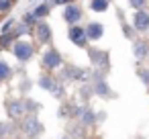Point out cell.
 Returning <instances> with one entry per match:
<instances>
[{
  "label": "cell",
  "instance_id": "cell-19",
  "mask_svg": "<svg viewBox=\"0 0 149 139\" xmlns=\"http://www.w3.org/2000/svg\"><path fill=\"white\" fill-rule=\"evenodd\" d=\"M10 27H13V21H8V23H6V25H4V27H2V31H4V33H6V31H8V29H10Z\"/></svg>",
  "mask_w": 149,
  "mask_h": 139
},
{
  "label": "cell",
  "instance_id": "cell-18",
  "mask_svg": "<svg viewBox=\"0 0 149 139\" xmlns=\"http://www.w3.org/2000/svg\"><path fill=\"white\" fill-rule=\"evenodd\" d=\"M141 78H143V82H145V84H149V74H147V72H143V74H141Z\"/></svg>",
  "mask_w": 149,
  "mask_h": 139
},
{
  "label": "cell",
  "instance_id": "cell-20",
  "mask_svg": "<svg viewBox=\"0 0 149 139\" xmlns=\"http://www.w3.org/2000/svg\"><path fill=\"white\" fill-rule=\"evenodd\" d=\"M131 4H133V6H141V4H143V0H131Z\"/></svg>",
  "mask_w": 149,
  "mask_h": 139
},
{
  "label": "cell",
  "instance_id": "cell-4",
  "mask_svg": "<svg viewBox=\"0 0 149 139\" xmlns=\"http://www.w3.org/2000/svg\"><path fill=\"white\" fill-rule=\"evenodd\" d=\"M86 37H90V39H98L100 35H102V25H98V23H92L86 31Z\"/></svg>",
  "mask_w": 149,
  "mask_h": 139
},
{
  "label": "cell",
  "instance_id": "cell-16",
  "mask_svg": "<svg viewBox=\"0 0 149 139\" xmlns=\"http://www.w3.org/2000/svg\"><path fill=\"white\" fill-rule=\"evenodd\" d=\"M8 6H10L8 0H0V10H4V8H8Z\"/></svg>",
  "mask_w": 149,
  "mask_h": 139
},
{
  "label": "cell",
  "instance_id": "cell-17",
  "mask_svg": "<svg viewBox=\"0 0 149 139\" xmlns=\"http://www.w3.org/2000/svg\"><path fill=\"white\" fill-rule=\"evenodd\" d=\"M41 86H43V88H49V86H51V80H49V78H43V80H41Z\"/></svg>",
  "mask_w": 149,
  "mask_h": 139
},
{
  "label": "cell",
  "instance_id": "cell-9",
  "mask_svg": "<svg viewBox=\"0 0 149 139\" xmlns=\"http://www.w3.org/2000/svg\"><path fill=\"white\" fill-rule=\"evenodd\" d=\"M145 51H147V45H145V43H137V45H135V55H137L139 59L145 55Z\"/></svg>",
  "mask_w": 149,
  "mask_h": 139
},
{
  "label": "cell",
  "instance_id": "cell-11",
  "mask_svg": "<svg viewBox=\"0 0 149 139\" xmlns=\"http://www.w3.org/2000/svg\"><path fill=\"white\" fill-rule=\"evenodd\" d=\"M92 8L98 10V13H102L106 8V0H92Z\"/></svg>",
  "mask_w": 149,
  "mask_h": 139
},
{
  "label": "cell",
  "instance_id": "cell-13",
  "mask_svg": "<svg viewBox=\"0 0 149 139\" xmlns=\"http://www.w3.org/2000/svg\"><path fill=\"white\" fill-rule=\"evenodd\" d=\"M43 15H47V6H39V8H35V13H33V17H43Z\"/></svg>",
  "mask_w": 149,
  "mask_h": 139
},
{
  "label": "cell",
  "instance_id": "cell-2",
  "mask_svg": "<svg viewBox=\"0 0 149 139\" xmlns=\"http://www.w3.org/2000/svg\"><path fill=\"white\" fill-rule=\"evenodd\" d=\"M135 27L141 29V31H145V29L149 27V15L143 13V10H137V13H135Z\"/></svg>",
  "mask_w": 149,
  "mask_h": 139
},
{
  "label": "cell",
  "instance_id": "cell-7",
  "mask_svg": "<svg viewBox=\"0 0 149 139\" xmlns=\"http://www.w3.org/2000/svg\"><path fill=\"white\" fill-rule=\"evenodd\" d=\"M25 131L31 133V135H33V133H39V131H41V125H39L35 119H29V121L25 123Z\"/></svg>",
  "mask_w": 149,
  "mask_h": 139
},
{
  "label": "cell",
  "instance_id": "cell-15",
  "mask_svg": "<svg viewBox=\"0 0 149 139\" xmlns=\"http://www.w3.org/2000/svg\"><path fill=\"white\" fill-rule=\"evenodd\" d=\"M98 94H108V88H106V84H98Z\"/></svg>",
  "mask_w": 149,
  "mask_h": 139
},
{
  "label": "cell",
  "instance_id": "cell-6",
  "mask_svg": "<svg viewBox=\"0 0 149 139\" xmlns=\"http://www.w3.org/2000/svg\"><path fill=\"white\" fill-rule=\"evenodd\" d=\"M78 19H80V8H76V6H68V8H65V21L76 23Z\"/></svg>",
  "mask_w": 149,
  "mask_h": 139
},
{
  "label": "cell",
  "instance_id": "cell-5",
  "mask_svg": "<svg viewBox=\"0 0 149 139\" xmlns=\"http://www.w3.org/2000/svg\"><path fill=\"white\" fill-rule=\"evenodd\" d=\"M47 68H55V66H59L61 64V59H59V53H55V51H49L47 55H45V61H43Z\"/></svg>",
  "mask_w": 149,
  "mask_h": 139
},
{
  "label": "cell",
  "instance_id": "cell-10",
  "mask_svg": "<svg viewBox=\"0 0 149 139\" xmlns=\"http://www.w3.org/2000/svg\"><path fill=\"white\" fill-rule=\"evenodd\" d=\"M21 112H23V104H21V102H13V104H10V115H13V117H19Z\"/></svg>",
  "mask_w": 149,
  "mask_h": 139
},
{
  "label": "cell",
  "instance_id": "cell-21",
  "mask_svg": "<svg viewBox=\"0 0 149 139\" xmlns=\"http://www.w3.org/2000/svg\"><path fill=\"white\" fill-rule=\"evenodd\" d=\"M53 94H55V96H61V88H59V86H57V88H53Z\"/></svg>",
  "mask_w": 149,
  "mask_h": 139
},
{
  "label": "cell",
  "instance_id": "cell-1",
  "mask_svg": "<svg viewBox=\"0 0 149 139\" xmlns=\"http://www.w3.org/2000/svg\"><path fill=\"white\" fill-rule=\"evenodd\" d=\"M31 53H33V47H31L29 43H17V45H15V55H17L21 61H27V59L31 57Z\"/></svg>",
  "mask_w": 149,
  "mask_h": 139
},
{
  "label": "cell",
  "instance_id": "cell-14",
  "mask_svg": "<svg viewBox=\"0 0 149 139\" xmlns=\"http://www.w3.org/2000/svg\"><path fill=\"white\" fill-rule=\"evenodd\" d=\"M82 119H84V123H92V119H94V117H92V112L84 110V112H82Z\"/></svg>",
  "mask_w": 149,
  "mask_h": 139
},
{
  "label": "cell",
  "instance_id": "cell-3",
  "mask_svg": "<svg viewBox=\"0 0 149 139\" xmlns=\"http://www.w3.org/2000/svg\"><path fill=\"white\" fill-rule=\"evenodd\" d=\"M70 37H72V41L78 43V45H84V41H86V33H84V29H80V27H72Z\"/></svg>",
  "mask_w": 149,
  "mask_h": 139
},
{
  "label": "cell",
  "instance_id": "cell-8",
  "mask_svg": "<svg viewBox=\"0 0 149 139\" xmlns=\"http://www.w3.org/2000/svg\"><path fill=\"white\" fill-rule=\"evenodd\" d=\"M37 35H39V41H49V27L45 25V23H41L39 25V29H37Z\"/></svg>",
  "mask_w": 149,
  "mask_h": 139
},
{
  "label": "cell",
  "instance_id": "cell-12",
  "mask_svg": "<svg viewBox=\"0 0 149 139\" xmlns=\"http://www.w3.org/2000/svg\"><path fill=\"white\" fill-rule=\"evenodd\" d=\"M8 74H10V68H8L4 61H0V78H6Z\"/></svg>",
  "mask_w": 149,
  "mask_h": 139
}]
</instances>
